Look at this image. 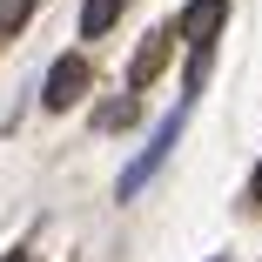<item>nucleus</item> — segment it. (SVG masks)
Returning <instances> with one entry per match:
<instances>
[{"label":"nucleus","mask_w":262,"mask_h":262,"mask_svg":"<svg viewBox=\"0 0 262 262\" xmlns=\"http://www.w3.org/2000/svg\"><path fill=\"white\" fill-rule=\"evenodd\" d=\"M175 135H182V108H175V115H168L162 128H155V141H148V148L135 155V162L121 168V182H115V195H121V202H128V195H141V182H148L155 168L168 162V148H175Z\"/></svg>","instance_id":"obj_1"},{"label":"nucleus","mask_w":262,"mask_h":262,"mask_svg":"<svg viewBox=\"0 0 262 262\" xmlns=\"http://www.w3.org/2000/svg\"><path fill=\"white\" fill-rule=\"evenodd\" d=\"M88 81H94V74H88V61H81V54H61L54 68H47V88H40V108H54V115H61V108H74V101L88 94Z\"/></svg>","instance_id":"obj_2"},{"label":"nucleus","mask_w":262,"mask_h":262,"mask_svg":"<svg viewBox=\"0 0 262 262\" xmlns=\"http://www.w3.org/2000/svg\"><path fill=\"white\" fill-rule=\"evenodd\" d=\"M222 27H229V0H188V7L175 14V34L188 47H215Z\"/></svg>","instance_id":"obj_3"},{"label":"nucleus","mask_w":262,"mask_h":262,"mask_svg":"<svg viewBox=\"0 0 262 262\" xmlns=\"http://www.w3.org/2000/svg\"><path fill=\"white\" fill-rule=\"evenodd\" d=\"M168 47H175V20H168V27H148V40H141V54H135V68H128V88H148L155 74H162V61H168Z\"/></svg>","instance_id":"obj_4"},{"label":"nucleus","mask_w":262,"mask_h":262,"mask_svg":"<svg viewBox=\"0 0 262 262\" xmlns=\"http://www.w3.org/2000/svg\"><path fill=\"white\" fill-rule=\"evenodd\" d=\"M121 7H128V0H88V7H81V34H88V40H101V34L121 20Z\"/></svg>","instance_id":"obj_5"},{"label":"nucleus","mask_w":262,"mask_h":262,"mask_svg":"<svg viewBox=\"0 0 262 262\" xmlns=\"http://www.w3.org/2000/svg\"><path fill=\"white\" fill-rule=\"evenodd\" d=\"M27 14H34V0H0V34L27 27Z\"/></svg>","instance_id":"obj_6"},{"label":"nucleus","mask_w":262,"mask_h":262,"mask_svg":"<svg viewBox=\"0 0 262 262\" xmlns=\"http://www.w3.org/2000/svg\"><path fill=\"white\" fill-rule=\"evenodd\" d=\"M94 121H101V128H128V121H135V101H108Z\"/></svg>","instance_id":"obj_7"},{"label":"nucleus","mask_w":262,"mask_h":262,"mask_svg":"<svg viewBox=\"0 0 262 262\" xmlns=\"http://www.w3.org/2000/svg\"><path fill=\"white\" fill-rule=\"evenodd\" d=\"M249 195H255V202H262V162H255V175H249Z\"/></svg>","instance_id":"obj_8"},{"label":"nucleus","mask_w":262,"mask_h":262,"mask_svg":"<svg viewBox=\"0 0 262 262\" xmlns=\"http://www.w3.org/2000/svg\"><path fill=\"white\" fill-rule=\"evenodd\" d=\"M0 262H27V255H20V249H14V255H0Z\"/></svg>","instance_id":"obj_9"},{"label":"nucleus","mask_w":262,"mask_h":262,"mask_svg":"<svg viewBox=\"0 0 262 262\" xmlns=\"http://www.w3.org/2000/svg\"><path fill=\"white\" fill-rule=\"evenodd\" d=\"M215 262H229V255H215Z\"/></svg>","instance_id":"obj_10"}]
</instances>
